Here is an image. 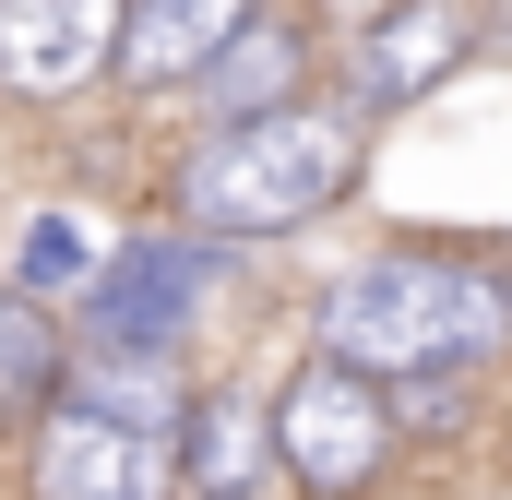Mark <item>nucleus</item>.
<instances>
[{
    "label": "nucleus",
    "instance_id": "1",
    "mask_svg": "<svg viewBox=\"0 0 512 500\" xmlns=\"http://www.w3.org/2000/svg\"><path fill=\"white\" fill-rule=\"evenodd\" d=\"M322 358L358 381H441V370H477L512 346V274L465 262V250H382L358 274L322 286Z\"/></svg>",
    "mask_w": 512,
    "mask_h": 500
},
{
    "label": "nucleus",
    "instance_id": "2",
    "mask_svg": "<svg viewBox=\"0 0 512 500\" xmlns=\"http://www.w3.org/2000/svg\"><path fill=\"white\" fill-rule=\"evenodd\" d=\"M370 179V120L358 108H274V120H239V131H203L179 155V227L203 250H239V239H286L310 215H334L346 191Z\"/></svg>",
    "mask_w": 512,
    "mask_h": 500
},
{
    "label": "nucleus",
    "instance_id": "3",
    "mask_svg": "<svg viewBox=\"0 0 512 500\" xmlns=\"http://www.w3.org/2000/svg\"><path fill=\"white\" fill-rule=\"evenodd\" d=\"M262 429H274V465L310 500H358L393 465V393L358 381V370H334V358L286 370V393L262 405Z\"/></svg>",
    "mask_w": 512,
    "mask_h": 500
},
{
    "label": "nucleus",
    "instance_id": "4",
    "mask_svg": "<svg viewBox=\"0 0 512 500\" xmlns=\"http://www.w3.org/2000/svg\"><path fill=\"white\" fill-rule=\"evenodd\" d=\"M215 274H227V250H203V239H120L60 322H72L84 358H167V346L191 334V298H203Z\"/></svg>",
    "mask_w": 512,
    "mask_h": 500
},
{
    "label": "nucleus",
    "instance_id": "5",
    "mask_svg": "<svg viewBox=\"0 0 512 500\" xmlns=\"http://www.w3.org/2000/svg\"><path fill=\"white\" fill-rule=\"evenodd\" d=\"M465 48H477V12H465V0H382V12L358 24V48H346V108L370 120V108L429 96Z\"/></svg>",
    "mask_w": 512,
    "mask_h": 500
},
{
    "label": "nucleus",
    "instance_id": "6",
    "mask_svg": "<svg viewBox=\"0 0 512 500\" xmlns=\"http://www.w3.org/2000/svg\"><path fill=\"white\" fill-rule=\"evenodd\" d=\"M262 0H120V36H108V84L131 96H191L215 72V48L251 24Z\"/></svg>",
    "mask_w": 512,
    "mask_h": 500
},
{
    "label": "nucleus",
    "instance_id": "7",
    "mask_svg": "<svg viewBox=\"0 0 512 500\" xmlns=\"http://www.w3.org/2000/svg\"><path fill=\"white\" fill-rule=\"evenodd\" d=\"M24 477H36V500H167V441H131L84 405H48Z\"/></svg>",
    "mask_w": 512,
    "mask_h": 500
},
{
    "label": "nucleus",
    "instance_id": "8",
    "mask_svg": "<svg viewBox=\"0 0 512 500\" xmlns=\"http://www.w3.org/2000/svg\"><path fill=\"white\" fill-rule=\"evenodd\" d=\"M120 0H0V84L12 96H72L108 72Z\"/></svg>",
    "mask_w": 512,
    "mask_h": 500
},
{
    "label": "nucleus",
    "instance_id": "9",
    "mask_svg": "<svg viewBox=\"0 0 512 500\" xmlns=\"http://www.w3.org/2000/svg\"><path fill=\"white\" fill-rule=\"evenodd\" d=\"M203 108H215V131H239V120H274V108H298L310 96V24L286 12V0H262L251 24L215 48V72L191 84Z\"/></svg>",
    "mask_w": 512,
    "mask_h": 500
},
{
    "label": "nucleus",
    "instance_id": "10",
    "mask_svg": "<svg viewBox=\"0 0 512 500\" xmlns=\"http://www.w3.org/2000/svg\"><path fill=\"white\" fill-rule=\"evenodd\" d=\"M179 477L191 500H251L274 477V429H262L251 393H191V417H179Z\"/></svg>",
    "mask_w": 512,
    "mask_h": 500
},
{
    "label": "nucleus",
    "instance_id": "11",
    "mask_svg": "<svg viewBox=\"0 0 512 500\" xmlns=\"http://www.w3.org/2000/svg\"><path fill=\"white\" fill-rule=\"evenodd\" d=\"M60 381H72V322L0 286V441L36 429V417L60 405Z\"/></svg>",
    "mask_w": 512,
    "mask_h": 500
},
{
    "label": "nucleus",
    "instance_id": "12",
    "mask_svg": "<svg viewBox=\"0 0 512 500\" xmlns=\"http://www.w3.org/2000/svg\"><path fill=\"white\" fill-rule=\"evenodd\" d=\"M60 405L108 417V429H131V441H179V417H191V393L167 381V358H84V346H72Z\"/></svg>",
    "mask_w": 512,
    "mask_h": 500
},
{
    "label": "nucleus",
    "instance_id": "13",
    "mask_svg": "<svg viewBox=\"0 0 512 500\" xmlns=\"http://www.w3.org/2000/svg\"><path fill=\"white\" fill-rule=\"evenodd\" d=\"M96 262H108V239H96L84 215H24V239H12V298L72 310V298L96 286Z\"/></svg>",
    "mask_w": 512,
    "mask_h": 500
},
{
    "label": "nucleus",
    "instance_id": "14",
    "mask_svg": "<svg viewBox=\"0 0 512 500\" xmlns=\"http://www.w3.org/2000/svg\"><path fill=\"white\" fill-rule=\"evenodd\" d=\"M489 24H501V48H512V0H489Z\"/></svg>",
    "mask_w": 512,
    "mask_h": 500
}]
</instances>
